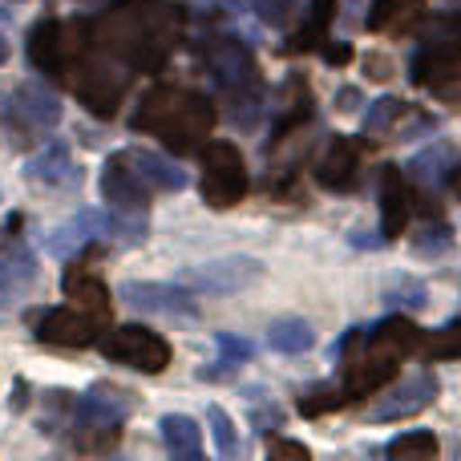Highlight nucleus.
<instances>
[{"label": "nucleus", "mask_w": 461, "mask_h": 461, "mask_svg": "<svg viewBox=\"0 0 461 461\" xmlns=\"http://www.w3.org/2000/svg\"><path fill=\"white\" fill-rule=\"evenodd\" d=\"M186 32V8L170 0H118L94 24V45L130 73H158Z\"/></svg>", "instance_id": "1"}, {"label": "nucleus", "mask_w": 461, "mask_h": 461, "mask_svg": "<svg viewBox=\"0 0 461 461\" xmlns=\"http://www.w3.org/2000/svg\"><path fill=\"white\" fill-rule=\"evenodd\" d=\"M421 348V328L405 316H389L376 328H352L344 340V397L365 401L397 381L401 360Z\"/></svg>", "instance_id": "2"}, {"label": "nucleus", "mask_w": 461, "mask_h": 461, "mask_svg": "<svg viewBox=\"0 0 461 461\" xmlns=\"http://www.w3.org/2000/svg\"><path fill=\"white\" fill-rule=\"evenodd\" d=\"M215 105L211 97H203L199 89H183V86H154L150 94L138 102L130 126L154 134L167 150L175 154H194L207 146L211 130H215Z\"/></svg>", "instance_id": "3"}, {"label": "nucleus", "mask_w": 461, "mask_h": 461, "mask_svg": "<svg viewBox=\"0 0 461 461\" xmlns=\"http://www.w3.org/2000/svg\"><path fill=\"white\" fill-rule=\"evenodd\" d=\"M203 65L215 77V86L223 89L230 118L251 126L259 118V102H263V77H259V65H255L251 49L235 37H211L203 45Z\"/></svg>", "instance_id": "4"}, {"label": "nucleus", "mask_w": 461, "mask_h": 461, "mask_svg": "<svg viewBox=\"0 0 461 461\" xmlns=\"http://www.w3.org/2000/svg\"><path fill=\"white\" fill-rule=\"evenodd\" d=\"M94 49V24L89 21H41L29 32V65L49 81L69 86L73 69Z\"/></svg>", "instance_id": "5"}, {"label": "nucleus", "mask_w": 461, "mask_h": 461, "mask_svg": "<svg viewBox=\"0 0 461 461\" xmlns=\"http://www.w3.org/2000/svg\"><path fill=\"white\" fill-rule=\"evenodd\" d=\"M126 65H113V57H105L102 49L97 53H89L86 61L73 69L69 77V89L81 97V105H86L89 113H97V118H113L122 105V97H126Z\"/></svg>", "instance_id": "6"}, {"label": "nucleus", "mask_w": 461, "mask_h": 461, "mask_svg": "<svg viewBox=\"0 0 461 461\" xmlns=\"http://www.w3.org/2000/svg\"><path fill=\"white\" fill-rule=\"evenodd\" d=\"M247 186H251V178H247V162L243 154H239V146L230 142H207L203 146V199H207V207L215 211H227L235 207V203H243Z\"/></svg>", "instance_id": "7"}, {"label": "nucleus", "mask_w": 461, "mask_h": 461, "mask_svg": "<svg viewBox=\"0 0 461 461\" xmlns=\"http://www.w3.org/2000/svg\"><path fill=\"white\" fill-rule=\"evenodd\" d=\"M102 352L118 365H130L138 373H167L170 368V344L146 324H122L102 336Z\"/></svg>", "instance_id": "8"}, {"label": "nucleus", "mask_w": 461, "mask_h": 461, "mask_svg": "<svg viewBox=\"0 0 461 461\" xmlns=\"http://www.w3.org/2000/svg\"><path fill=\"white\" fill-rule=\"evenodd\" d=\"M97 186H102V199L110 203V211H130V215H146L150 194H154V186L146 183L138 162L130 158V150H118L105 158L102 175H97Z\"/></svg>", "instance_id": "9"}, {"label": "nucleus", "mask_w": 461, "mask_h": 461, "mask_svg": "<svg viewBox=\"0 0 461 461\" xmlns=\"http://www.w3.org/2000/svg\"><path fill=\"white\" fill-rule=\"evenodd\" d=\"M263 276V263L251 259V255H223V259L199 263V267L183 271V284L199 295H230L251 287L255 279Z\"/></svg>", "instance_id": "10"}, {"label": "nucleus", "mask_w": 461, "mask_h": 461, "mask_svg": "<svg viewBox=\"0 0 461 461\" xmlns=\"http://www.w3.org/2000/svg\"><path fill=\"white\" fill-rule=\"evenodd\" d=\"M102 320L105 316L86 308H53L37 320V340L57 344V348H89V344H102Z\"/></svg>", "instance_id": "11"}, {"label": "nucleus", "mask_w": 461, "mask_h": 461, "mask_svg": "<svg viewBox=\"0 0 461 461\" xmlns=\"http://www.w3.org/2000/svg\"><path fill=\"white\" fill-rule=\"evenodd\" d=\"M417 211V191L409 186V178L401 175V167L381 170V235L401 239Z\"/></svg>", "instance_id": "12"}, {"label": "nucleus", "mask_w": 461, "mask_h": 461, "mask_svg": "<svg viewBox=\"0 0 461 461\" xmlns=\"http://www.w3.org/2000/svg\"><path fill=\"white\" fill-rule=\"evenodd\" d=\"M122 300L138 312H162V316H194L199 303L186 284H122Z\"/></svg>", "instance_id": "13"}, {"label": "nucleus", "mask_w": 461, "mask_h": 461, "mask_svg": "<svg viewBox=\"0 0 461 461\" xmlns=\"http://www.w3.org/2000/svg\"><path fill=\"white\" fill-rule=\"evenodd\" d=\"M360 158H365V146L357 138H332L324 158L316 162V183L324 191H352L360 183Z\"/></svg>", "instance_id": "14"}, {"label": "nucleus", "mask_w": 461, "mask_h": 461, "mask_svg": "<svg viewBox=\"0 0 461 461\" xmlns=\"http://www.w3.org/2000/svg\"><path fill=\"white\" fill-rule=\"evenodd\" d=\"M77 413V425H122L130 413H134V393L118 389L110 381H97L86 397L73 405Z\"/></svg>", "instance_id": "15"}, {"label": "nucleus", "mask_w": 461, "mask_h": 461, "mask_svg": "<svg viewBox=\"0 0 461 461\" xmlns=\"http://www.w3.org/2000/svg\"><path fill=\"white\" fill-rule=\"evenodd\" d=\"M433 397H438V381H433V376H413V381H405L397 393H389L381 405H373L368 417H373V421H401V417H413V413H421V409H429Z\"/></svg>", "instance_id": "16"}, {"label": "nucleus", "mask_w": 461, "mask_h": 461, "mask_svg": "<svg viewBox=\"0 0 461 461\" xmlns=\"http://www.w3.org/2000/svg\"><path fill=\"white\" fill-rule=\"evenodd\" d=\"M425 5L429 0H376L368 8V29L384 32V37H405V32H413L421 24Z\"/></svg>", "instance_id": "17"}, {"label": "nucleus", "mask_w": 461, "mask_h": 461, "mask_svg": "<svg viewBox=\"0 0 461 461\" xmlns=\"http://www.w3.org/2000/svg\"><path fill=\"white\" fill-rule=\"evenodd\" d=\"M24 175L37 178V183H45V186H65V191L81 183V167L73 162V154L65 150L61 142L49 146V150H41L37 158L24 167Z\"/></svg>", "instance_id": "18"}, {"label": "nucleus", "mask_w": 461, "mask_h": 461, "mask_svg": "<svg viewBox=\"0 0 461 461\" xmlns=\"http://www.w3.org/2000/svg\"><path fill=\"white\" fill-rule=\"evenodd\" d=\"M61 287H65V295H69V300L77 303V308L97 312V316H110V287H105L102 279L94 276V271H86V267H81V263H73V267H65Z\"/></svg>", "instance_id": "19"}, {"label": "nucleus", "mask_w": 461, "mask_h": 461, "mask_svg": "<svg viewBox=\"0 0 461 461\" xmlns=\"http://www.w3.org/2000/svg\"><path fill=\"white\" fill-rule=\"evenodd\" d=\"M16 113H21L29 126H41V130H53L61 122V97L53 89L37 86V81H24L16 89Z\"/></svg>", "instance_id": "20"}, {"label": "nucleus", "mask_w": 461, "mask_h": 461, "mask_svg": "<svg viewBox=\"0 0 461 461\" xmlns=\"http://www.w3.org/2000/svg\"><path fill=\"white\" fill-rule=\"evenodd\" d=\"M37 259H32L29 251H13L0 259V308H8V303L16 300V295H24L32 284H37Z\"/></svg>", "instance_id": "21"}, {"label": "nucleus", "mask_w": 461, "mask_h": 461, "mask_svg": "<svg viewBox=\"0 0 461 461\" xmlns=\"http://www.w3.org/2000/svg\"><path fill=\"white\" fill-rule=\"evenodd\" d=\"M336 16V0H312L303 24L295 29V37L284 45V53H308V49H320L328 41V24Z\"/></svg>", "instance_id": "22"}, {"label": "nucleus", "mask_w": 461, "mask_h": 461, "mask_svg": "<svg viewBox=\"0 0 461 461\" xmlns=\"http://www.w3.org/2000/svg\"><path fill=\"white\" fill-rule=\"evenodd\" d=\"M130 158L138 162V170L146 175V183H150L154 191L175 194V191H183V186H186V170L178 167V162L162 158V154H154V150H130Z\"/></svg>", "instance_id": "23"}, {"label": "nucleus", "mask_w": 461, "mask_h": 461, "mask_svg": "<svg viewBox=\"0 0 461 461\" xmlns=\"http://www.w3.org/2000/svg\"><path fill=\"white\" fill-rule=\"evenodd\" d=\"M162 441L175 457H199L203 454V429L194 417L186 413H167L162 417Z\"/></svg>", "instance_id": "24"}, {"label": "nucleus", "mask_w": 461, "mask_h": 461, "mask_svg": "<svg viewBox=\"0 0 461 461\" xmlns=\"http://www.w3.org/2000/svg\"><path fill=\"white\" fill-rule=\"evenodd\" d=\"M267 344L276 352H287V357H295V352H308L312 344H316V332H312L308 320L284 316V320H276V324L267 328Z\"/></svg>", "instance_id": "25"}, {"label": "nucleus", "mask_w": 461, "mask_h": 461, "mask_svg": "<svg viewBox=\"0 0 461 461\" xmlns=\"http://www.w3.org/2000/svg\"><path fill=\"white\" fill-rule=\"evenodd\" d=\"M409 113H413V105L397 102V97H381L365 113V134H401Z\"/></svg>", "instance_id": "26"}, {"label": "nucleus", "mask_w": 461, "mask_h": 461, "mask_svg": "<svg viewBox=\"0 0 461 461\" xmlns=\"http://www.w3.org/2000/svg\"><path fill=\"white\" fill-rule=\"evenodd\" d=\"M438 438L433 433H401V438H393L389 446H384V454H389L393 461H433L438 457Z\"/></svg>", "instance_id": "27"}, {"label": "nucleus", "mask_w": 461, "mask_h": 461, "mask_svg": "<svg viewBox=\"0 0 461 461\" xmlns=\"http://www.w3.org/2000/svg\"><path fill=\"white\" fill-rule=\"evenodd\" d=\"M421 357L429 360H461V320H454V324H446L441 332H433L429 340L421 344Z\"/></svg>", "instance_id": "28"}, {"label": "nucleus", "mask_w": 461, "mask_h": 461, "mask_svg": "<svg viewBox=\"0 0 461 461\" xmlns=\"http://www.w3.org/2000/svg\"><path fill=\"white\" fill-rule=\"evenodd\" d=\"M118 425H81L77 438H73V446L81 449V454H110L113 446H118Z\"/></svg>", "instance_id": "29"}, {"label": "nucleus", "mask_w": 461, "mask_h": 461, "mask_svg": "<svg viewBox=\"0 0 461 461\" xmlns=\"http://www.w3.org/2000/svg\"><path fill=\"white\" fill-rule=\"evenodd\" d=\"M344 405H348V397H344V384H340V389L324 384V389H312L308 397H300V413H303V417L332 413V409H344Z\"/></svg>", "instance_id": "30"}, {"label": "nucleus", "mask_w": 461, "mask_h": 461, "mask_svg": "<svg viewBox=\"0 0 461 461\" xmlns=\"http://www.w3.org/2000/svg\"><path fill=\"white\" fill-rule=\"evenodd\" d=\"M81 243H89V235L81 230L77 219H73L69 227H57L53 235H49V255H57V259H69V255L77 251Z\"/></svg>", "instance_id": "31"}, {"label": "nucleus", "mask_w": 461, "mask_h": 461, "mask_svg": "<svg viewBox=\"0 0 461 461\" xmlns=\"http://www.w3.org/2000/svg\"><path fill=\"white\" fill-rule=\"evenodd\" d=\"M207 421H211V433H215V449H219V454H227V457H230V454L239 449L235 421H230V417H227L219 405H211V409H207Z\"/></svg>", "instance_id": "32"}, {"label": "nucleus", "mask_w": 461, "mask_h": 461, "mask_svg": "<svg viewBox=\"0 0 461 461\" xmlns=\"http://www.w3.org/2000/svg\"><path fill=\"white\" fill-rule=\"evenodd\" d=\"M255 13H259V21L284 29V24H292V16L300 13V0H255Z\"/></svg>", "instance_id": "33"}, {"label": "nucleus", "mask_w": 461, "mask_h": 461, "mask_svg": "<svg viewBox=\"0 0 461 461\" xmlns=\"http://www.w3.org/2000/svg\"><path fill=\"white\" fill-rule=\"evenodd\" d=\"M421 235L425 239H417V251H421V255H429V251L438 255V251H449V247H454V239H449V227L446 223H438V230L425 227Z\"/></svg>", "instance_id": "34"}, {"label": "nucleus", "mask_w": 461, "mask_h": 461, "mask_svg": "<svg viewBox=\"0 0 461 461\" xmlns=\"http://www.w3.org/2000/svg\"><path fill=\"white\" fill-rule=\"evenodd\" d=\"M215 344H219V352H223L227 360H239V365H243V360L255 352L251 344H247V340H239V336H230V332H219V336H215Z\"/></svg>", "instance_id": "35"}, {"label": "nucleus", "mask_w": 461, "mask_h": 461, "mask_svg": "<svg viewBox=\"0 0 461 461\" xmlns=\"http://www.w3.org/2000/svg\"><path fill=\"white\" fill-rule=\"evenodd\" d=\"M267 454L271 457H300V461H308V446H300V441H284V438H276V441H267Z\"/></svg>", "instance_id": "36"}, {"label": "nucleus", "mask_w": 461, "mask_h": 461, "mask_svg": "<svg viewBox=\"0 0 461 461\" xmlns=\"http://www.w3.org/2000/svg\"><path fill=\"white\" fill-rule=\"evenodd\" d=\"M368 69H373V73H368V77H376V81H384V77H389V69H393V65H389V57H368Z\"/></svg>", "instance_id": "37"}, {"label": "nucleus", "mask_w": 461, "mask_h": 461, "mask_svg": "<svg viewBox=\"0 0 461 461\" xmlns=\"http://www.w3.org/2000/svg\"><path fill=\"white\" fill-rule=\"evenodd\" d=\"M336 102H340V110H357L360 94H357V89H340V97H336Z\"/></svg>", "instance_id": "38"}, {"label": "nucleus", "mask_w": 461, "mask_h": 461, "mask_svg": "<svg viewBox=\"0 0 461 461\" xmlns=\"http://www.w3.org/2000/svg\"><path fill=\"white\" fill-rule=\"evenodd\" d=\"M449 183H454V194H457V199H461V162H457V167H454V178H449Z\"/></svg>", "instance_id": "39"}, {"label": "nucleus", "mask_w": 461, "mask_h": 461, "mask_svg": "<svg viewBox=\"0 0 461 461\" xmlns=\"http://www.w3.org/2000/svg\"><path fill=\"white\" fill-rule=\"evenodd\" d=\"M5 61H8V41L0 37V65H5Z\"/></svg>", "instance_id": "40"}]
</instances>
